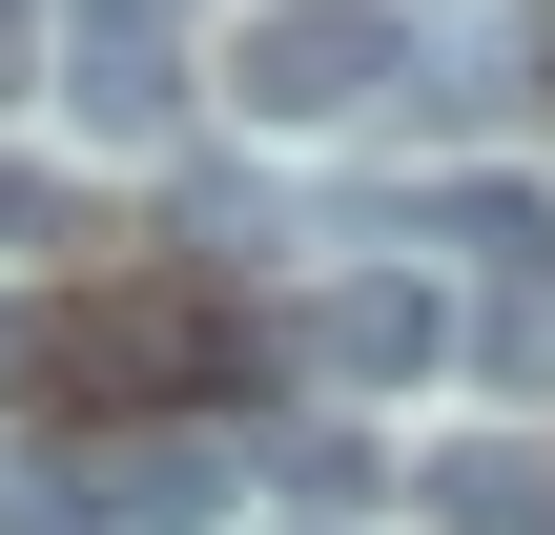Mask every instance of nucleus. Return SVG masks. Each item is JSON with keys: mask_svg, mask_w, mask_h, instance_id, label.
<instances>
[{"mask_svg": "<svg viewBox=\"0 0 555 535\" xmlns=\"http://www.w3.org/2000/svg\"><path fill=\"white\" fill-rule=\"evenodd\" d=\"M62 124L82 144H185V41L165 21H82L62 41Z\"/></svg>", "mask_w": 555, "mask_h": 535, "instance_id": "20e7f679", "label": "nucleus"}, {"mask_svg": "<svg viewBox=\"0 0 555 535\" xmlns=\"http://www.w3.org/2000/svg\"><path fill=\"white\" fill-rule=\"evenodd\" d=\"M82 21H185V0H82Z\"/></svg>", "mask_w": 555, "mask_h": 535, "instance_id": "6e6552de", "label": "nucleus"}, {"mask_svg": "<svg viewBox=\"0 0 555 535\" xmlns=\"http://www.w3.org/2000/svg\"><path fill=\"white\" fill-rule=\"evenodd\" d=\"M391 62H412V41H391V0H268L227 82H247V124H371V103H391Z\"/></svg>", "mask_w": 555, "mask_h": 535, "instance_id": "f03ea898", "label": "nucleus"}, {"mask_svg": "<svg viewBox=\"0 0 555 535\" xmlns=\"http://www.w3.org/2000/svg\"><path fill=\"white\" fill-rule=\"evenodd\" d=\"M227 371H247V309H227V268H144V289H82L62 330H41V392L62 412H227Z\"/></svg>", "mask_w": 555, "mask_h": 535, "instance_id": "f257e3e1", "label": "nucleus"}, {"mask_svg": "<svg viewBox=\"0 0 555 535\" xmlns=\"http://www.w3.org/2000/svg\"><path fill=\"white\" fill-rule=\"evenodd\" d=\"M0 82H21V0H0Z\"/></svg>", "mask_w": 555, "mask_h": 535, "instance_id": "1a4fd4ad", "label": "nucleus"}, {"mask_svg": "<svg viewBox=\"0 0 555 535\" xmlns=\"http://www.w3.org/2000/svg\"><path fill=\"white\" fill-rule=\"evenodd\" d=\"M412 515H453V535H555V454H535V433H453V454H412Z\"/></svg>", "mask_w": 555, "mask_h": 535, "instance_id": "423d86ee", "label": "nucleus"}, {"mask_svg": "<svg viewBox=\"0 0 555 535\" xmlns=\"http://www.w3.org/2000/svg\"><path fill=\"white\" fill-rule=\"evenodd\" d=\"M309 371L330 392H433L453 371V289L433 268H330L309 289Z\"/></svg>", "mask_w": 555, "mask_h": 535, "instance_id": "7ed1b4c3", "label": "nucleus"}, {"mask_svg": "<svg viewBox=\"0 0 555 535\" xmlns=\"http://www.w3.org/2000/svg\"><path fill=\"white\" fill-rule=\"evenodd\" d=\"M103 535H165V515H227V433H185V412H144V433H103L82 474H62Z\"/></svg>", "mask_w": 555, "mask_h": 535, "instance_id": "39448f33", "label": "nucleus"}, {"mask_svg": "<svg viewBox=\"0 0 555 535\" xmlns=\"http://www.w3.org/2000/svg\"><path fill=\"white\" fill-rule=\"evenodd\" d=\"M515 371H555V330H535V351H515Z\"/></svg>", "mask_w": 555, "mask_h": 535, "instance_id": "9d476101", "label": "nucleus"}, {"mask_svg": "<svg viewBox=\"0 0 555 535\" xmlns=\"http://www.w3.org/2000/svg\"><path fill=\"white\" fill-rule=\"evenodd\" d=\"M412 247H453V268H494V289H555V206L494 186V165H474V186H412Z\"/></svg>", "mask_w": 555, "mask_h": 535, "instance_id": "0eeeda50", "label": "nucleus"}]
</instances>
